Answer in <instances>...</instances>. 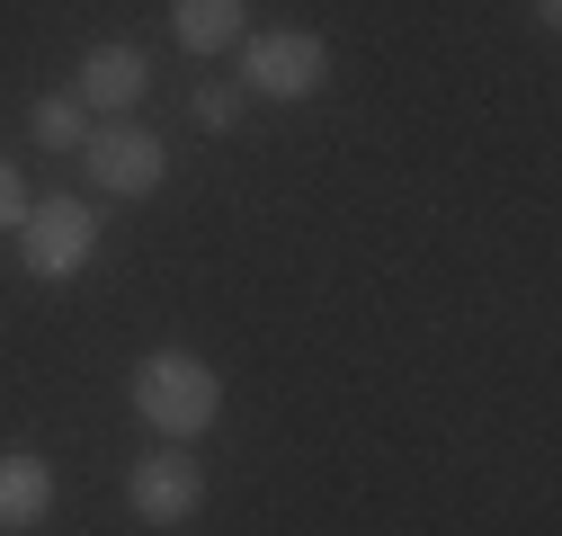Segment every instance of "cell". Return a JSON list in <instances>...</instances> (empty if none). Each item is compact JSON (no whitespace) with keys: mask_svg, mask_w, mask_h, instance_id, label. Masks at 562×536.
Returning <instances> with one entry per match:
<instances>
[{"mask_svg":"<svg viewBox=\"0 0 562 536\" xmlns=\"http://www.w3.org/2000/svg\"><path fill=\"white\" fill-rule=\"evenodd\" d=\"M125 412L144 421L161 447H196L205 429L224 421V367L196 349H144L125 376Z\"/></svg>","mask_w":562,"mask_h":536,"instance_id":"cell-1","label":"cell"},{"mask_svg":"<svg viewBox=\"0 0 562 536\" xmlns=\"http://www.w3.org/2000/svg\"><path fill=\"white\" fill-rule=\"evenodd\" d=\"M99 242H108L99 197H81V188L27 197V215H19V268H27L36 287H72V278H90Z\"/></svg>","mask_w":562,"mask_h":536,"instance_id":"cell-2","label":"cell"},{"mask_svg":"<svg viewBox=\"0 0 562 536\" xmlns=\"http://www.w3.org/2000/svg\"><path fill=\"white\" fill-rule=\"evenodd\" d=\"M233 81L250 99H277V108H295L330 81V36L322 27H250L233 45Z\"/></svg>","mask_w":562,"mask_h":536,"instance_id":"cell-3","label":"cell"},{"mask_svg":"<svg viewBox=\"0 0 562 536\" xmlns=\"http://www.w3.org/2000/svg\"><path fill=\"white\" fill-rule=\"evenodd\" d=\"M81 179L90 197H161L170 188V144L153 125H90V144H81Z\"/></svg>","mask_w":562,"mask_h":536,"instance_id":"cell-4","label":"cell"},{"mask_svg":"<svg viewBox=\"0 0 562 536\" xmlns=\"http://www.w3.org/2000/svg\"><path fill=\"white\" fill-rule=\"evenodd\" d=\"M125 510L144 518V527H188L196 510H205V465L188 456V447H144L125 465Z\"/></svg>","mask_w":562,"mask_h":536,"instance_id":"cell-5","label":"cell"},{"mask_svg":"<svg viewBox=\"0 0 562 536\" xmlns=\"http://www.w3.org/2000/svg\"><path fill=\"white\" fill-rule=\"evenodd\" d=\"M72 99H81L90 116H134V108L153 99V54H144V45H125V36L90 45V54H81V72H72Z\"/></svg>","mask_w":562,"mask_h":536,"instance_id":"cell-6","label":"cell"},{"mask_svg":"<svg viewBox=\"0 0 562 536\" xmlns=\"http://www.w3.org/2000/svg\"><path fill=\"white\" fill-rule=\"evenodd\" d=\"M54 518V465L36 447H0V536H27Z\"/></svg>","mask_w":562,"mask_h":536,"instance_id":"cell-7","label":"cell"},{"mask_svg":"<svg viewBox=\"0 0 562 536\" xmlns=\"http://www.w3.org/2000/svg\"><path fill=\"white\" fill-rule=\"evenodd\" d=\"M170 36L188 54H233L250 36V0H170Z\"/></svg>","mask_w":562,"mask_h":536,"instance_id":"cell-8","label":"cell"},{"mask_svg":"<svg viewBox=\"0 0 562 536\" xmlns=\"http://www.w3.org/2000/svg\"><path fill=\"white\" fill-rule=\"evenodd\" d=\"M27 134H36V153H81V144H90V108H81L72 90H45V99L27 108Z\"/></svg>","mask_w":562,"mask_h":536,"instance_id":"cell-9","label":"cell"},{"mask_svg":"<svg viewBox=\"0 0 562 536\" xmlns=\"http://www.w3.org/2000/svg\"><path fill=\"white\" fill-rule=\"evenodd\" d=\"M188 116H196L205 134H241L250 90H241V81H196V90H188Z\"/></svg>","mask_w":562,"mask_h":536,"instance_id":"cell-10","label":"cell"},{"mask_svg":"<svg viewBox=\"0 0 562 536\" xmlns=\"http://www.w3.org/2000/svg\"><path fill=\"white\" fill-rule=\"evenodd\" d=\"M27 197H36V188L19 179V161H10V153H0V233H19V215H27Z\"/></svg>","mask_w":562,"mask_h":536,"instance_id":"cell-11","label":"cell"},{"mask_svg":"<svg viewBox=\"0 0 562 536\" xmlns=\"http://www.w3.org/2000/svg\"><path fill=\"white\" fill-rule=\"evenodd\" d=\"M527 19H536V27L553 36V27H562V0H527Z\"/></svg>","mask_w":562,"mask_h":536,"instance_id":"cell-12","label":"cell"}]
</instances>
